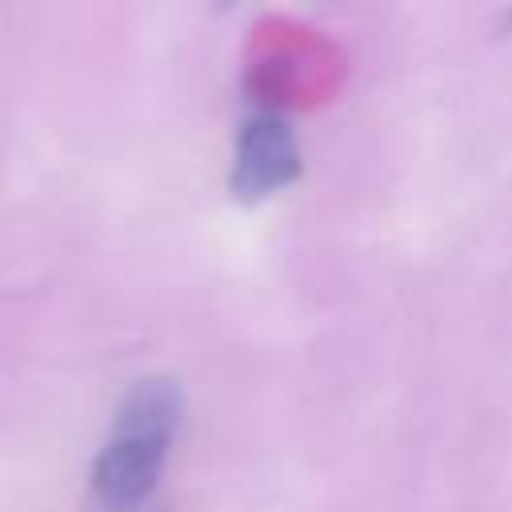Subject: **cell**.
I'll list each match as a JSON object with an SVG mask.
<instances>
[{"label": "cell", "mask_w": 512, "mask_h": 512, "mask_svg": "<svg viewBox=\"0 0 512 512\" xmlns=\"http://www.w3.org/2000/svg\"><path fill=\"white\" fill-rule=\"evenodd\" d=\"M184 420V388L172 376L136 380L116 404L112 432L88 468V512H136L168 464Z\"/></svg>", "instance_id": "cell-1"}, {"label": "cell", "mask_w": 512, "mask_h": 512, "mask_svg": "<svg viewBox=\"0 0 512 512\" xmlns=\"http://www.w3.org/2000/svg\"><path fill=\"white\" fill-rule=\"evenodd\" d=\"M300 168H304V152L296 128L280 112L260 108L240 120L232 144V172H228V188L240 204H260L284 192L288 184H296Z\"/></svg>", "instance_id": "cell-2"}]
</instances>
